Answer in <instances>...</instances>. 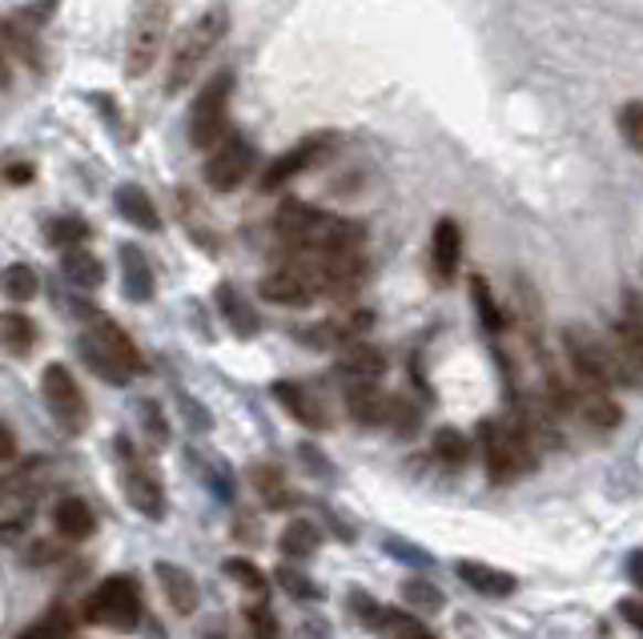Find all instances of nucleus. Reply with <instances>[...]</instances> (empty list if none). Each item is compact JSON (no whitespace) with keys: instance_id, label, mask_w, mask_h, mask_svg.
<instances>
[{"instance_id":"13","label":"nucleus","mask_w":643,"mask_h":639,"mask_svg":"<svg viewBox=\"0 0 643 639\" xmlns=\"http://www.w3.org/2000/svg\"><path fill=\"white\" fill-rule=\"evenodd\" d=\"M262 298L274 302V306H310L318 294H314L310 277L289 262L286 270H274L270 277H262Z\"/></svg>"},{"instance_id":"43","label":"nucleus","mask_w":643,"mask_h":639,"mask_svg":"<svg viewBox=\"0 0 643 639\" xmlns=\"http://www.w3.org/2000/svg\"><path fill=\"white\" fill-rule=\"evenodd\" d=\"M628 575H632V579H640V555H628Z\"/></svg>"},{"instance_id":"9","label":"nucleus","mask_w":643,"mask_h":639,"mask_svg":"<svg viewBox=\"0 0 643 639\" xmlns=\"http://www.w3.org/2000/svg\"><path fill=\"white\" fill-rule=\"evenodd\" d=\"M117 454H122V491L129 499V507L145 518H166V491L157 483L154 467L137 459V451H129V442H117Z\"/></svg>"},{"instance_id":"41","label":"nucleus","mask_w":643,"mask_h":639,"mask_svg":"<svg viewBox=\"0 0 643 639\" xmlns=\"http://www.w3.org/2000/svg\"><path fill=\"white\" fill-rule=\"evenodd\" d=\"M12 454H17V439H12V430L0 422V463H9Z\"/></svg>"},{"instance_id":"31","label":"nucleus","mask_w":643,"mask_h":639,"mask_svg":"<svg viewBox=\"0 0 643 639\" xmlns=\"http://www.w3.org/2000/svg\"><path fill=\"white\" fill-rule=\"evenodd\" d=\"M254 483L257 491H262V499H266V507H289L294 503V495H289V486H286V474L277 471V467H257L254 471Z\"/></svg>"},{"instance_id":"6","label":"nucleus","mask_w":643,"mask_h":639,"mask_svg":"<svg viewBox=\"0 0 643 639\" xmlns=\"http://www.w3.org/2000/svg\"><path fill=\"white\" fill-rule=\"evenodd\" d=\"M563 354L571 363V375L576 386H611L620 383V363H615V350L608 342H599L583 326H567L563 331Z\"/></svg>"},{"instance_id":"32","label":"nucleus","mask_w":643,"mask_h":639,"mask_svg":"<svg viewBox=\"0 0 643 639\" xmlns=\"http://www.w3.org/2000/svg\"><path fill=\"white\" fill-rule=\"evenodd\" d=\"M222 572L230 575V579L238 587H245V591H250V596H254L257 604L266 599V575H262V567H254L250 559H225Z\"/></svg>"},{"instance_id":"16","label":"nucleus","mask_w":643,"mask_h":639,"mask_svg":"<svg viewBox=\"0 0 643 639\" xmlns=\"http://www.w3.org/2000/svg\"><path fill=\"white\" fill-rule=\"evenodd\" d=\"M157 579H161V591H166V599H169V607L178 611V616H193L198 611V604H201V596H198V579L181 567V563H157Z\"/></svg>"},{"instance_id":"11","label":"nucleus","mask_w":643,"mask_h":639,"mask_svg":"<svg viewBox=\"0 0 643 639\" xmlns=\"http://www.w3.org/2000/svg\"><path fill=\"white\" fill-rule=\"evenodd\" d=\"M330 145L334 142L326 137V133H314V137H306L298 149H289V154L274 157V161H270V169L262 174V189H266V193H277L282 186H289V181L306 174V169H310L318 157H326V149H330Z\"/></svg>"},{"instance_id":"18","label":"nucleus","mask_w":643,"mask_h":639,"mask_svg":"<svg viewBox=\"0 0 643 639\" xmlns=\"http://www.w3.org/2000/svg\"><path fill=\"white\" fill-rule=\"evenodd\" d=\"M346 410L362 427H378L390 419V398L378 390V383H350L346 386Z\"/></svg>"},{"instance_id":"8","label":"nucleus","mask_w":643,"mask_h":639,"mask_svg":"<svg viewBox=\"0 0 643 639\" xmlns=\"http://www.w3.org/2000/svg\"><path fill=\"white\" fill-rule=\"evenodd\" d=\"M41 395H45V407L68 434H81V430L89 427V402L81 395L77 378L68 375V366L61 363H49L45 375H41Z\"/></svg>"},{"instance_id":"28","label":"nucleus","mask_w":643,"mask_h":639,"mask_svg":"<svg viewBox=\"0 0 643 639\" xmlns=\"http://www.w3.org/2000/svg\"><path fill=\"white\" fill-rule=\"evenodd\" d=\"M0 338H4V346H9L17 358H24V354L33 350L36 326L24 318V314H4V322H0Z\"/></svg>"},{"instance_id":"34","label":"nucleus","mask_w":643,"mask_h":639,"mask_svg":"<svg viewBox=\"0 0 643 639\" xmlns=\"http://www.w3.org/2000/svg\"><path fill=\"white\" fill-rule=\"evenodd\" d=\"M434 454H439L443 463L458 467V463H466V454H471V439H466L463 430L443 427L439 434H434Z\"/></svg>"},{"instance_id":"21","label":"nucleus","mask_w":643,"mask_h":639,"mask_svg":"<svg viewBox=\"0 0 643 639\" xmlns=\"http://www.w3.org/2000/svg\"><path fill=\"white\" fill-rule=\"evenodd\" d=\"M458 579L487 599H503L515 591V575L499 572V567H487V563H458Z\"/></svg>"},{"instance_id":"33","label":"nucleus","mask_w":643,"mask_h":639,"mask_svg":"<svg viewBox=\"0 0 643 639\" xmlns=\"http://www.w3.org/2000/svg\"><path fill=\"white\" fill-rule=\"evenodd\" d=\"M471 298H475V310H478V322L487 326L491 334L503 331V314H499V302H495V294H491L487 277H471Z\"/></svg>"},{"instance_id":"23","label":"nucleus","mask_w":643,"mask_h":639,"mask_svg":"<svg viewBox=\"0 0 643 639\" xmlns=\"http://www.w3.org/2000/svg\"><path fill=\"white\" fill-rule=\"evenodd\" d=\"M61 274H65L77 290H97L101 282H105V265H101V258H93L85 245H73V250H65V258H61Z\"/></svg>"},{"instance_id":"10","label":"nucleus","mask_w":643,"mask_h":639,"mask_svg":"<svg viewBox=\"0 0 643 639\" xmlns=\"http://www.w3.org/2000/svg\"><path fill=\"white\" fill-rule=\"evenodd\" d=\"M254 166H257L254 145L242 142V137H230V142L218 145V154L205 161V186L218 189V193H233L245 177L254 174Z\"/></svg>"},{"instance_id":"26","label":"nucleus","mask_w":643,"mask_h":639,"mask_svg":"<svg viewBox=\"0 0 643 639\" xmlns=\"http://www.w3.org/2000/svg\"><path fill=\"white\" fill-rule=\"evenodd\" d=\"M318 547H322V535L310 518H294V523L282 531V552L294 555V559H310Z\"/></svg>"},{"instance_id":"3","label":"nucleus","mask_w":643,"mask_h":639,"mask_svg":"<svg viewBox=\"0 0 643 639\" xmlns=\"http://www.w3.org/2000/svg\"><path fill=\"white\" fill-rule=\"evenodd\" d=\"M81 358L89 363L93 375H101L113 386L145 375V358H141V350H137V342L109 318H101L97 326L81 338Z\"/></svg>"},{"instance_id":"15","label":"nucleus","mask_w":643,"mask_h":639,"mask_svg":"<svg viewBox=\"0 0 643 639\" xmlns=\"http://www.w3.org/2000/svg\"><path fill=\"white\" fill-rule=\"evenodd\" d=\"M387 370V354L378 350L375 342L350 338L342 346V358H338V375H346L350 383H378Z\"/></svg>"},{"instance_id":"30","label":"nucleus","mask_w":643,"mask_h":639,"mask_svg":"<svg viewBox=\"0 0 643 639\" xmlns=\"http://www.w3.org/2000/svg\"><path fill=\"white\" fill-rule=\"evenodd\" d=\"M402 599H407L411 611H422V616H439L443 611V591L426 584V579H407L402 584Z\"/></svg>"},{"instance_id":"5","label":"nucleus","mask_w":643,"mask_h":639,"mask_svg":"<svg viewBox=\"0 0 643 639\" xmlns=\"http://www.w3.org/2000/svg\"><path fill=\"white\" fill-rule=\"evenodd\" d=\"M85 616H89V624H101L109 631H134L137 619H141V591H137L134 575L101 579V587L85 604Z\"/></svg>"},{"instance_id":"7","label":"nucleus","mask_w":643,"mask_h":639,"mask_svg":"<svg viewBox=\"0 0 643 639\" xmlns=\"http://www.w3.org/2000/svg\"><path fill=\"white\" fill-rule=\"evenodd\" d=\"M233 93V73H218L210 85L201 88L193 109H189V142L193 149H210L225 137V105H230Z\"/></svg>"},{"instance_id":"25","label":"nucleus","mask_w":643,"mask_h":639,"mask_svg":"<svg viewBox=\"0 0 643 639\" xmlns=\"http://www.w3.org/2000/svg\"><path fill=\"white\" fill-rule=\"evenodd\" d=\"M515 310H519V326L531 342H539V326H544V306H539V294L527 277H515Z\"/></svg>"},{"instance_id":"22","label":"nucleus","mask_w":643,"mask_h":639,"mask_svg":"<svg viewBox=\"0 0 643 639\" xmlns=\"http://www.w3.org/2000/svg\"><path fill=\"white\" fill-rule=\"evenodd\" d=\"M53 527L61 540H89L93 527H97V518H93L85 499H61L53 511Z\"/></svg>"},{"instance_id":"1","label":"nucleus","mask_w":643,"mask_h":639,"mask_svg":"<svg viewBox=\"0 0 643 639\" xmlns=\"http://www.w3.org/2000/svg\"><path fill=\"white\" fill-rule=\"evenodd\" d=\"M483 434V459H487V474L495 483H515L523 474L535 471V434L531 427L523 422V415L515 419H499V422H483L478 427Z\"/></svg>"},{"instance_id":"27","label":"nucleus","mask_w":643,"mask_h":639,"mask_svg":"<svg viewBox=\"0 0 643 639\" xmlns=\"http://www.w3.org/2000/svg\"><path fill=\"white\" fill-rule=\"evenodd\" d=\"M45 233H49V245H56V250H73V245H85L89 226H85V218H77V213H65V218L49 221Z\"/></svg>"},{"instance_id":"36","label":"nucleus","mask_w":643,"mask_h":639,"mask_svg":"<svg viewBox=\"0 0 643 639\" xmlns=\"http://www.w3.org/2000/svg\"><path fill=\"white\" fill-rule=\"evenodd\" d=\"M277 584L286 587L294 599H318L322 596L318 584H314V579H306L298 567H277Z\"/></svg>"},{"instance_id":"2","label":"nucleus","mask_w":643,"mask_h":639,"mask_svg":"<svg viewBox=\"0 0 643 639\" xmlns=\"http://www.w3.org/2000/svg\"><path fill=\"white\" fill-rule=\"evenodd\" d=\"M230 33V9L225 4H213L198 17V21L189 24L186 33H181L178 49H173V61H169V77H166V88L169 93H181L189 81L198 77V69L218 53V44L225 41Z\"/></svg>"},{"instance_id":"38","label":"nucleus","mask_w":643,"mask_h":639,"mask_svg":"<svg viewBox=\"0 0 643 639\" xmlns=\"http://www.w3.org/2000/svg\"><path fill=\"white\" fill-rule=\"evenodd\" d=\"M250 631H254V639H282V631H277L274 611H270L266 604L250 607Z\"/></svg>"},{"instance_id":"37","label":"nucleus","mask_w":643,"mask_h":639,"mask_svg":"<svg viewBox=\"0 0 643 639\" xmlns=\"http://www.w3.org/2000/svg\"><path fill=\"white\" fill-rule=\"evenodd\" d=\"M378 619H382L387 628H394V631H387L390 639H439V636H434V631L422 628V624H411V619L394 616V611H390V616H378Z\"/></svg>"},{"instance_id":"4","label":"nucleus","mask_w":643,"mask_h":639,"mask_svg":"<svg viewBox=\"0 0 643 639\" xmlns=\"http://www.w3.org/2000/svg\"><path fill=\"white\" fill-rule=\"evenodd\" d=\"M169 33V0H137L129 41H125V77H145L161 56Z\"/></svg>"},{"instance_id":"14","label":"nucleus","mask_w":643,"mask_h":639,"mask_svg":"<svg viewBox=\"0 0 643 639\" xmlns=\"http://www.w3.org/2000/svg\"><path fill=\"white\" fill-rule=\"evenodd\" d=\"M576 390V402L571 407L579 410V419L595 430H615L623 422L620 402L608 395V386H571Z\"/></svg>"},{"instance_id":"40","label":"nucleus","mask_w":643,"mask_h":639,"mask_svg":"<svg viewBox=\"0 0 643 639\" xmlns=\"http://www.w3.org/2000/svg\"><path fill=\"white\" fill-rule=\"evenodd\" d=\"M65 631H68L65 616H61V611H53V616H49L45 624H36V628H29L21 639H68Z\"/></svg>"},{"instance_id":"42","label":"nucleus","mask_w":643,"mask_h":639,"mask_svg":"<svg viewBox=\"0 0 643 639\" xmlns=\"http://www.w3.org/2000/svg\"><path fill=\"white\" fill-rule=\"evenodd\" d=\"M620 616L628 619L632 628H643V616H640V604H635V599H623V604H620Z\"/></svg>"},{"instance_id":"35","label":"nucleus","mask_w":643,"mask_h":639,"mask_svg":"<svg viewBox=\"0 0 643 639\" xmlns=\"http://www.w3.org/2000/svg\"><path fill=\"white\" fill-rule=\"evenodd\" d=\"M615 125H620L628 149H635V154H640V149H643V105H640V101H635V97L628 101V105L615 113Z\"/></svg>"},{"instance_id":"24","label":"nucleus","mask_w":643,"mask_h":639,"mask_svg":"<svg viewBox=\"0 0 643 639\" xmlns=\"http://www.w3.org/2000/svg\"><path fill=\"white\" fill-rule=\"evenodd\" d=\"M36 290H41V277L29 262H12L0 270V294L12 302H33Z\"/></svg>"},{"instance_id":"12","label":"nucleus","mask_w":643,"mask_h":639,"mask_svg":"<svg viewBox=\"0 0 643 639\" xmlns=\"http://www.w3.org/2000/svg\"><path fill=\"white\" fill-rule=\"evenodd\" d=\"M458 262H463V230H458L455 218H439L431 238V274L439 286H451L458 274Z\"/></svg>"},{"instance_id":"20","label":"nucleus","mask_w":643,"mask_h":639,"mask_svg":"<svg viewBox=\"0 0 643 639\" xmlns=\"http://www.w3.org/2000/svg\"><path fill=\"white\" fill-rule=\"evenodd\" d=\"M122 265H125V294L134 302H149L157 294V277L149 258L137 245H122Z\"/></svg>"},{"instance_id":"19","label":"nucleus","mask_w":643,"mask_h":639,"mask_svg":"<svg viewBox=\"0 0 643 639\" xmlns=\"http://www.w3.org/2000/svg\"><path fill=\"white\" fill-rule=\"evenodd\" d=\"M274 398L286 407L289 419H298L302 427H310V430H322L326 427V415H322L318 407V398L306 390V386L298 383H274Z\"/></svg>"},{"instance_id":"17","label":"nucleus","mask_w":643,"mask_h":639,"mask_svg":"<svg viewBox=\"0 0 643 639\" xmlns=\"http://www.w3.org/2000/svg\"><path fill=\"white\" fill-rule=\"evenodd\" d=\"M113 201H117V213H122L129 226H137V230H149V233L161 230V213H157V201L149 198L141 186L125 181V186H117Z\"/></svg>"},{"instance_id":"29","label":"nucleus","mask_w":643,"mask_h":639,"mask_svg":"<svg viewBox=\"0 0 643 639\" xmlns=\"http://www.w3.org/2000/svg\"><path fill=\"white\" fill-rule=\"evenodd\" d=\"M218 306H222V314L230 318V326H233L238 334H254V331H257L254 310L245 306L242 294H238L233 286H222V290H218Z\"/></svg>"},{"instance_id":"39","label":"nucleus","mask_w":643,"mask_h":639,"mask_svg":"<svg viewBox=\"0 0 643 639\" xmlns=\"http://www.w3.org/2000/svg\"><path fill=\"white\" fill-rule=\"evenodd\" d=\"M141 422H145V430H149V442H154V447H161V442L169 439V427H166V419H161L157 402H141Z\"/></svg>"}]
</instances>
